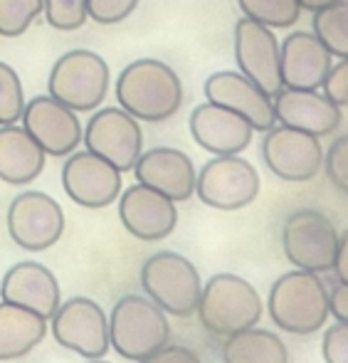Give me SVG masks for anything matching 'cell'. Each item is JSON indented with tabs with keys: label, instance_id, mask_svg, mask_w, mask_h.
<instances>
[{
	"label": "cell",
	"instance_id": "obj_29",
	"mask_svg": "<svg viewBox=\"0 0 348 363\" xmlns=\"http://www.w3.org/2000/svg\"><path fill=\"white\" fill-rule=\"evenodd\" d=\"M25 109V89L18 72L8 62H0V126L20 121Z\"/></svg>",
	"mask_w": 348,
	"mask_h": 363
},
{
	"label": "cell",
	"instance_id": "obj_28",
	"mask_svg": "<svg viewBox=\"0 0 348 363\" xmlns=\"http://www.w3.org/2000/svg\"><path fill=\"white\" fill-rule=\"evenodd\" d=\"M43 15V0H0V35L20 38Z\"/></svg>",
	"mask_w": 348,
	"mask_h": 363
},
{
	"label": "cell",
	"instance_id": "obj_18",
	"mask_svg": "<svg viewBox=\"0 0 348 363\" xmlns=\"http://www.w3.org/2000/svg\"><path fill=\"white\" fill-rule=\"evenodd\" d=\"M191 136L201 148H206L213 156H235L242 153L252 144L254 129L245 116L215 104L203 101L191 111Z\"/></svg>",
	"mask_w": 348,
	"mask_h": 363
},
{
	"label": "cell",
	"instance_id": "obj_14",
	"mask_svg": "<svg viewBox=\"0 0 348 363\" xmlns=\"http://www.w3.org/2000/svg\"><path fill=\"white\" fill-rule=\"evenodd\" d=\"M20 121L47 156L57 158L74 153L77 146L82 144V134H84L77 111L50 94H40L25 101Z\"/></svg>",
	"mask_w": 348,
	"mask_h": 363
},
{
	"label": "cell",
	"instance_id": "obj_21",
	"mask_svg": "<svg viewBox=\"0 0 348 363\" xmlns=\"http://www.w3.org/2000/svg\"><path fill=\"white\" fill-rule=\"evenodd\" d=\"M134 176L139 183L168 196L173 203L191 201L198 181L191 156L171 146H156L141 153L134 166Z\"/></svg>",
	"mask_w": 348,
	"mask_h": 363
},
{
	"label": "cell",
	"instance_id": "obj_8",
	"mask_svg": "<svg viewBox=\"0 0 348 363\" xmlns=\"http://www.w3.org/2000/svg\"><path fill=\"white\" fill-rule=\"evenodd\" d=\"M196 193L215 211H242L259 196V173L240 153L215 156L198 173Z\"/></svg>",
	"mask_w": 348,
	"mask_h": 363
},
{
	"label": "cell",
	"instance_id": "obj_27",
	"mask_svg": "<svg viewBox=\"0 0 348 363\" xmlns=\"http://www.w3.org/2000/svg\"><path fill=\"white\" fill-rule=\"evenodd\" d=\"M245 18L257 20L272 30L291 28L299 23L301 5L299 0H237Z\"/></svg>",
	"mask_w": 348,
	"mask_h": 363
},
{
	"label": "cell",
	"instance_id": "obj_7",
	"mask_svg": "<svg viewBox=\"0 0 348 363\" xmlns=\"http://www.w3.org/2000/svg\"><path fill=\"white\" fill-rule=\"evenodd\" d=\"M281 247L296 269L321 274L334 269L339 233L324 213L301 208L286 218L281 230Z\"/></svg>",
	"mask_w": 348,
	"mask_h": 363
},
{
	"label": "cell",
	"instance_id": "obj_33",
	"mask_svg": "<svg viewBox=\"0 0 348 363\" xmlns=\"http://www.w3.org/2000/svg\"><path fill=\"white\" fill-rule=\"evenodd\" d=\"M321 354L326 363H348V321H339L326 329Z\"/></svg>",
	"mask_w": 348,
	"mask_h": 363
},
{
	"label": "cell",
	"instance_id": "obj_4",
	"mask_svg": "<svg viewBox=\"0 0 348 363\" xmlns=\"http://www.w3.org/2000/svg\"><path fill=\"white\" fill-rule=\"evenodd\" d=\"M198 316L208 331L232 336L257 324L262 316V299L247 279L237 274H215L203 284Z\"/></svg>",
	"mask_w": 348,
	"mask_h": 363
},
{
	"label": "cell",
	"instance_id": "obj_13",
	"mask_svg": "<svg viewBox=\"0 0 348 363\" xmlns=\"http://www.w3.org/2000/svg\"><path fill=\"white\" fill-rule=\"evenodd\" d=\"M62 188L72 203L99 211L121 196V171L91 151H74L62 166Z\"/></svg>",
	"mask_w": 348,
	"mask_h": 363
},
{
	"label": "cell",
	"instance_id": "obj_26",
	"mask_svg": "<svg viewBox=\"0 0 348 363\" xmlns=\"http://www.w3.org/2000/svg\"><path fill=\"white\" fill-rule=\"evenodd\" d=\"M311 33L324 43L334 57H348V0H339L316 10L311 18Z\"/></svg>",
	"mask_w": 348,
	"mask_h": 363
},
{
	"label": "cell",
	"instance_id": "obj_11",
	"mask_svg": "<svg viewBox=\"0 0 348 363\" xmlns=\"http://www.w3.org/2000/svg\"><path fill=\"white\" fill-rule=\"evenodd\" d=\"M8 233L18 247L28 252H43L62 238L64 213L47 193L25 191L15 196L8 208Z\"/></svg>",
	"mask_w": 348,
	"mask_h": 363
},
{
	"label": "cell",
	"instance_id": "obj_16",
	"mask_svg": "<svg viewBox=\"0 0 348 363\" xmlns=\"http://www.w3.org/2000/svg\"><path fill=\"white\" fill-rule=\"evenodd\" d=\"M203 89H206L208 101H215V104L245 116L254 131L264 134L277 124L272 94H267L262 86H257L242 72H232V69L213 72L206 79Z\"/></svg>",
	"mask_w": 348,
	"mask_h": 363
},
{
	"label": "cell",
	"instance_id": "obj_6",
	"mask_svg": "<svg viewBox=\"0 0 348 363\" xmlns=\"http://www.w3.org/2000/svg\"><path fill=\"white\" fill-rule=\"evenodd\" d=\"M141 287L171 316H191L198 311L203 282L196 264L178 252H156L143 262Z\"/></svg>",
	"mask_w": 348,
	"mask_h": 363
},
{
	"label": "cell",
	"instance_id": "obj_30",
	"mask_svg": "<svg viewBox=\"0 0 348 363\" xmlns=\"http://www.w3.org/2000/svg\"><path fill=\"white\" fill-rule=\"evenodd\" d=\"M43 13L50 28L72 33L89 20L86 0H43Z\"/></svg>",
	"mask_w": 348,
	"mask_h": 363
},
{
	"label": "cell",
	"instance_id": "obj_17",
	"mask_svg": "<svg viewBox=\"0 0 348 363\" xmlns=\"http://www.w3.org/2000/svg\"><path fill=\"white\" fill-rule=\"evenodd\" d=\"M334 67V55L309 30L289 33L279 43L281 84L291 89H321Z\"/></svg>",
	"mask_w": 348,
	"mask_h": 363
},
{
	"label": "cell",
	"instance_id": "obj_23",
	"mask_svg": "<svg viewBox=\"0 0 348 363\" xmlns=\"http://www.w3.org/2000/svg\"><path fill=\"white\" fill-rule=\"evenodd\" d=\"M47 153L25 131V126H0V181L10 186H28L45 171Z\"/></svg>",
	"mask_w": 348,
	"mask_h": 363
},
{
	"label": "cell",
	"instance_id": "obj_37",
	"mask_svg": "<svg viewBox=\"0 0 348 363\" xmlns=\"http://www.w3.org/2000/svg\"><path fill=\"white\" fill-rule=\"evenodd\" d=\"M331 314L339 321H348V284H341L331 291Z\"/></svg>",
	"mask_w": 348,
	"mask_h": 363
},
{
	"label": "cell",
	"instance_id": "obj_34",
	"mask_svg": "<svg viewBox=\"0 0 348 363\" xmlns=\"http://www.w3.org/2000/svg\"><path fill=\"white\" fill-rule=\"evenodd\" d=\"M321 89L341 109H348V57H344L341 62H334V67H331V72L326 77Z\"/></svg>",
	"mask_w": 348,
	"mask_h": 363
},
{
	"label": "cell",
	"instance_id": "obj_20",
	"mask_svg": "<svg viewBox=\"0 0 348 363\" xmlns=\"http://www.w3.org/2000/svg\"><path fill=\"white\" fill-rule=\"evenodd\" d=\"M119 218L124 228L143 242L168 238L178 225L176 203L143 183H136L121 193Z\"/></svg>",
	"mask_w": 348,
	"mask_h": 363
},
{
	"label": "cell",
	"instance_id": "obj_9",
	"mask_svg": "<svg viewBox=\"0 0 348 363\" xmlns=\"http://www.w3.org/2000/svg\"><path fill=\"white\" fill-rule=\"evenodd\" d=\"M82 144L86 146V151L101 156L111 166L119 168L121 173L134 171L136 161L143 153L141 124L136 116H131L121 106L94 109L91 119L84 126Z\"/></svg>",
	"mask_w": 348,
	"mask_h": 363
},
{
	"label": "cell",
	"instance_id": "obj_1",
	"mask_svg": "<svg viewBox=\"0 0 348 363\" xmlns=\"http://www.w3.org/2000/svg\"><path fill=\"white\" fill-rule=\"evenodd\" d=\"M116 101L139 121L161 124L183 104V82L171 65L141 57L121 69L116 79Z\"/></svg>",
	"mask_w": 348,
	"mask_h": 363
},
{
	"label": "cell",
	"instance_id": "obj_5",
	"mask_svg": "<svg viewBox=\"0 0 348 363\" xmlns=\"http://www.w3.org/2000/svg\"><path fill=\"white\" fill-rule=\"evenodd\" d=\"M111 72L101 55L91 50H69L52 65L47 91L74 111H94L109 94Z\"/></svg>",
	"mask_w": 348,
	"mask_h": 363
},
{
	"label": "cell",
	"instance_id": "obj_10",
	"mask_svg": "<svg viewBox=\"0 0 348 363\" xmlns=\"http://www.w3.org/2000/svg\"><path fill=\"white\" fill-rule=\"evenodd\" d=\"M52 336L62 349L84 359H101L111 349L109 319L89 296H72L52 314Z\"/></svg>",
	"mask_w": 348,
	"mask_h": 363
},
{
	"label": "cell",
	"instance_id": "obj_35",
	"mask_svg": "<svg viewBox=\"0 0 348 363\" xmlns=\"http://www.w3.org/2000/svg\"><path fill=\"white\" fill-rule=\"evenodd\" d=\"M139 363H203L198 359V354H193L191 349H186V346H161L158 351H153L151 356H146V359H141Z\"/></svg>",
	"mask_w": 348,
	"mask_h": 363
},
{
	"label": "cell",
	"instance_id": "obj_15",
	"mask_svg": "<svg viewBox=\"0 0 348 363\" xmlns=\"http://www.w3.org/2000/svg\"><path fill=\"white\" fill-rule=\"evenodd\" d=\"M232 43L240 72L262 86L267 94H277L284 84L279 69V40L274 38L272 28L242 15L235 23Z\"/></svg>",
	"mask_w": 348,
	"mask_h": 363
},
{
	"label": "cell",
	"instance_id": "obj_24",
	"mask_svg": "<svg viewBox=\"0 0 348 363\" xmlns=\"http://www.w3.org/2000/svg\"><path fill=\"white\" fill-rule=\"evenodd\" d=\"M47 336V319L38 311L3 301L0 304V361L28 356Z\"/></svg>",
	"mask_w": 348,
	"mask_h": 363
},
{
	"label": "cell",
	"instance_id": "obj_38",
	"mask_svg": "<svg viewBox=\"0 0 348 363\" xmlns=\"http://www.w3.org/2000/svg\"><path fill=\"white\" fill-rule=\"evenodd\" d=\"M331 3H339V0H299L301 10H309V13H316V10L326 8V5Z\"/></svg>",
	"mask_w": 348,
	"mask_h": 363
},
{
	"label": "cell",
	"instance_id": "obj_2",
	"mask_svg": "<svg viewBox=\"0 0 348 363\" xmlns=\"http://www.w3.org/2000/svg\"><path fill=\"white\" fill-rule=\"evenodd\" d=\"M269 319L279 329L296 336H309L324 329L331 314V294L316 272L294 269L281 274L269 289Z\"/></svg>",
	"mask_w": 348,
	"mask_h": 363
},
{
	"label": "cell",
	"instance_id": "obj_22",
	"mask_svg": "<svg viewBox=\"0 0 348 363\" xmlns=\"http://www.w3.org/2000/svg\"><path fill=\"white\" fill-rule=\"evenodd\" d=\"M0 296L10 304L38 311L45 319H52L60 301L57 277L40 262H18L5 272Z\"/></svg>",
	"mask_w": 348,
	"mask_h": 363
},
{
	"label": "cell",
	"instance_id": "obj_3",
	"mask_svg": "<svg viewBox=\"0 0 348 363\" xmlns=\"http://www.w3.org/2000/svg\"><path fill=\"white\" fill-rule=\"evenodd\" d=\"M171 326L166 311L148 296L126 294L109 316V344L121 359L141 361L168 344Z\"/></svg>",
	"mask_w": 348,
	"mask_h": 363
},
{
	"label": "cell",
	"instance_id": "obj_19",
	"mask_svg": "<svg viewBox=\"0 0 348 363\" xmlns=\"http://www.w3.org/2000/svg\"><path fill=\"white\" fill-rule=\"evenodd\" d=\"M274 116L281 126L306 131L314 136H329L341 126L344 109L336 101H331L319 89H291L281 86L272 96Z\"/></svg>",
	"mask_w": 348,
	"mask_h": 363
},
{
	"label": "cell",
	"instance_id": "obj_36",
	"mask_svg": "<svg viewBox=\"0 0 348 363\" xmlns=\"http://www.w3.org/2000/svg\"><path fill=\"white\" fill-rule=\"evenodd\" d=\"M334 272L341 284H348V230H344V235H339V250H336Z\"/></svg>",
	"mask_w": 348,
	"mask_h": 363
},
{
	"label": "cell",
	"instance_id": "obj_31",
	"mask_svg": "<svg viewBox=\"0 0 348 363\" xmlns=\"http://www.w3.org/2000/svg\"><path fill=\"white\" fill-rule=\"evenodd\" d=\"M324 171L329 181L348 196V134L331 141L329 151L324 153Z\"/></svg>",
	"mask_w": 348,
	"mask_h": 363
},
{
	"label": "cell",
	"instance_id": "obj_12",
	"mask_svg": "<svg viewBox=\"0 0 348 363\" xmlns=\"http://www.w3.org/2000/svg\"><path fill=\"white\" fill-rule=\"evenodd\" d=\"M262 158L281 181L304 183L311 181L324 166V146L319 136L279 124L264 131Z\"/></svg>",
	"mask_w": 348,
	"mask_h": 363
},
{
	"label": "cell",
	"instance_id": "obj_25",
	"mask_svg": "<svg viewBox=\"0 0 348 363\" xmlns=\"http://www.w3.org/2000/svg\"><path fill=\"white\" fill-rule=\"evenodd\" d=\"M225 363H289V351L277 334L267 329H245L228 336L223 346Z\"/></svg>",
	"mask_w": 348,
	"mask_h": 363
},
{
	"label": "cell",
	"instance_id": "obj_32",
	"mask_svg": "<svg viewBox=\"0 0 348 363\" xmlns=\"http://www.w3.org/2000/svg\"><path fill=\"white\" fill-rule=\"evenodd\" d=\"M141 0H86V13L99 25H116L124 23Z\"/></svg>",
	"mask_w": 348,
	"mask_h": 363
},
{
	"label": "cell",
	"instance_id": "obj_39",
	"mask_svg": "<svg viewBox=\"0 0 348 363\" xmlns=\"http://www.w3.org/2000/svg\"><path fill=\"white\" fill-rule=\"evenodd\" d=\"M86 363H106V361H101V359H89Z\"/></svg>",
	"mask_w": 348,
	"mask_h": 363
}]
</instances>
